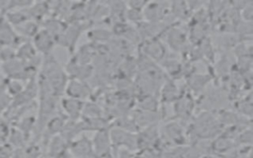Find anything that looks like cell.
<instances>
[{"mask_svg":"<svg viewBox=\"0 0 253 158\" xmlns=\"http://www.w3.org/2000/svg\"><path fill=\"white\" fill-rule=\"evenodd\" d=\"M221 127L218 118L209 112L202 113L193 123V130L200 139H209L221 133Z\"/></svg>","mask_w":253,"mask_h":158,"instance_id":"6da1fadb","label":"cell"},{"mask_svg":"<svg viewBox=\"0 0 253 158\" xmlns=\"http://www.w3.org/2000/svg\"><path fill=\"white\" fill-rule=\"evenodd\" d=\"M32 43L37 52H41L43 56L50 54V51L55 44L53 37L44 29L39 30V32L34 36Z\"/></svg>","mask_w":253,"mask_h":158,"instance_id":"3957f363","label":"cell"},{"mask_svg":"<svg viewBox=\"0 0 253 158\" xmlns=\"http://www.w3.org/2000/svg\"><path fill=\"white\" fill-rule=\"evenodd\" d=\"M24 39L21 38L14 27L8 22L4 13H0V47L16 48L22 43Z\"/></svg>","mask_w":253,"mask_h":158,"instance_id":"7a4b0ae2","label":"cell"},{"mask_svg":"<svg viewBox=\"0 0 253 158\" xmlns=\"http://www.w3.org/2000/svg\"><path fill=\"white\" fill-rule=\"evenodd\" d=\"M12 102V98L9 96V94L6 92L3 84L0 85V114L8 110Z\"/></svg>","mask_w":253,"mask_h":158,"instance_id":"ffe728a7","label":"cell"},{"mask_svg":"<svg viewBox=\"0 0 253 158\" xmlns=\"http://www.w3.org/2000/svg\"><path fill=\"white\" fill-rule=\"evenodd\" d=\"M64 124H65V120L63 119V118L60 116H55L50 118L46 121L45 126H46L47 132L50 135H56L57 133L61 132Z\"/></svg>","mask_w":253,"mask_h":158,"instance_id":"ac0fdd59","label":"cell"},{"mask_svg":"<svg viewBox=\"0 0 253 158\" xmlns=\"http://www.w3.org/2000/svg\"><path fill=\"white\" fill-rule=\"evenodd\" d=\"M68 141L60 134L53 135L48 145V155L53 158H62L67 152Z\"/></svg>","mask_w":253,"mask_h":158,"instance_id":"8fae6325","label":"cell"},{"mask_svg":"<svg viewBox=\"0 0 253 158\" xmlns=\"http://www.w3.org/2000/svg\"><path fill=\"white\" fill-rule=\"evenodd\" d=\"M1 65H2V61H1V59H0V68H1Z\"/></svg>","mask_w":253,"mask_h":158,"instance_id":"603a6c76","label":"cell"},{"mask_svg":"<svg viewBox=\"0 0 253 158\" xmlns=\"http://www.w3.org/2000/svg\"><path fill=\"white\" fill-rule=\"evenodd\" d=\"M201 158H218V157L212 154H205V155H202Z\"/></svg>","mask_w":253,"mask_h":158,"instance_id":"7402d4cb","label":"cell"},{"mask_svg":"<svg viewBox=\"0 0 253 158\" xmlns=\"http://www.w3.org/2000/svg\"><path fill=\"white\" fill-rule=\"evenodd\" d=\"M175 108L174 111L178 118L186 119L191 117V114L194 110V101L189 94L180 96L175 101Z\"/></svg>","mask_w":253,"mask_h":158,"instance_id":"30bf717a","label":"cell"},{"mask_svg":"<svg viewBox=\"0 0 253 158\" xmlns=\"http://www.w3.org/2000/svg\"><path fill=\"white\" fill-rule=\"evenodd\" d=\"M16 57L24 62H29L37 57V50L31 41L24 40L15 48Z\"/></svg>","mask_w":253,"mask_h":158,"instance_id":"5bb4252c","label":"cell"},{"mask_svg":"<svg viewBox=\"0 0 253 158\" xmlns=\"http://www.w3.org/2000/svg\"><path fill=\"white\" fill-rule=\"evenodd\" d=\"M162 100L165 102H174L180 97V91L172 81H167L161 90Z\"/></svg>","mask_w":253,"mask_h":158,"instance_id":"e0dca14e","label":"cell"},{"mask_svg":"<svg viewBox=\"0 0 253 158\" xmlns=\"http://www.w3.org/2000/svg\"><path fill=\"white\" fill-rule=\"evenodd\" d=\"M143 52L144 55L149 59L161 60L165 58L166 48L164 44L159 40V39H151L144 40L143 44Z\"/></svg>","mask_w":253,"mask_h":158,"instance_id":"ba28073f","label":"cell"},{"mask_svg":"<svg viewBox=\"0 0 253 158\" xmlns=\"http://www.w3.org/2000/svg\"><path fill=\"white\" fill-rule=\"evenodd\" d=\"M168 3L166 2H150L146 3L142 10V15L145 17L147 21L150 23H159L162 21L166 15L167 10L169 8H166V5Z\"/></svg>","mask_w":253,"mask_h":158,"instance_id":"5b68a950","label":"cell"},{"mask_svg":"<svg viewBox=\"0 0 253 158\" xmlns=\"http://www.w3.org/2000/svg\"><path fill=\"white\" fill-rule=\"evenodd\" d=\"M69 148L71 154L75 158H89L94 155L92 142L85 136H82L77 140L71 141Z\"/></svg>","mask_w":253,"mask_h":158,"instance_id":"52a82bcc","label":"cell"},{"mask_svg":"<svg viewBox=\"0 0 253 158\" xmlns=\"http://www.w3.org/2000/svg\"><path fill=\"white\" fill-rule=\"evenodd\" d=\"M64 90L68 94L69 98L79 101L87 98L90 94V88L78 79H72L68 84H66Z\"/></svg>","mask_w":253,"mask_h":158,"instance_id":"9c48e42d","label":"cell"},{"mask_svg":"<svg viewBox=\"0 0 253 158\" xmlns=\"http://www.w3.org/2000/svg\"><path fill=\"white\" fill-rule=\"evenodd\" d=\"M15 31L17 32V34L23 38L24 40H26L27 38H34V36L39 32L40 28L37 22L33 21V20H29L25 23H23L22 25L14 28Z\"/></svg>","mask_w":253,"mask_h":158,"instance_id":"2e32d148","label":"cell"},{"mask_svg":"<svg viewBox=\"0 0 253 158\" xmlns=\"http://www.w3.org/2000/svg\"><path fill=\"white\" fill-rule=\"evenodd\" d=\"M167 40L173 49L181 50L184 47L186 41L185 33L181 29L173 28L167 33Z\"/></svg>","mask_w":253,"mask_h":158,"instance_id":"9a60e30c","label":"cell"},{"mask_svg":"<svg viewBox=\"0 0 253 158\" xmlns=\"http://www.w3.org/2000/svg\"><path fill=\"white\" fill-rule=\"evenodd\" d=\"M109 133H110L111 142L117 146L124 145V146H126L128 149L137 147L136 136L123 128L112 129L111 132Z\"/></svg>","mask_w":253,"mask_h":158,"instance_id":"8992f818","label":"cell"},{"mask_svg":"<svg viewBox=\"0 0 253 158\" xmlns=\"http://www.w3.org/2000/svg\"><path fill=\"white\" fill-rule=\"evenodd\" d=\"M62 109L64 110L65 114L72 119L75 120L79 118L82 113L83 104L81 101L73 99V98H66L62 99L61 101Z\"/></svg>","mask_w":253,"mask_h":158,"instance_id":"4fadbf2b","label":"cell"},{"mask_svg":"<svg viewBox=\"0 0 253 158\" xmlns=\"http://www.w3.org/2000/svg\"><path fill=\"white\" fill-rule=\"evenodd\" d=\"M89 37L93 40L104 41V40H108L110 39V33L103 29H97L94 31H90Z\"/></svg>","mask_w":253,"mask_h":158,"instance_id":"44dd1931","label":"cell"},{"mask_svg":"<svg viewBox=\"0 0 253 158\" xmlns=\"http://www.w3.org/2000/svg\"><path fill=\"white\" fill-rule=\"evenodd\" d=\"M162 134H164L165 139L172 143L181 144L184 141L183 128L178 122L175 121H170L167 124H165L163 127Z\"/></svg>","mask_w":253,"mask_h":158,"instance_id":"7c38bea8","label":"cell"},{"mask_svg":"<svg viewBox=\"0 0 253 158\" xmlns=\"http://www.w3.org/2000/svg\"><path fill=\"white\" fill-rule=\"evenodd\" d=\"M93 150L94 156L97 157H106L110 154V150L112 147V142L110 138V133L107 129L97 131L96 135L94 136L93 142Z\"/></svg>","mask_w":253,"mask_h":158,"instance_id":"277c9868","label":"cell"},{"mask_svg":"<svg viewBox=\"0 0 253 158\" xmlns=\"http://www.w3.org/2000/svg\"><path fill=\"white\" fill-rule=\"evenodd\" d=\"M0 85H1V82H0Z\"/></svg>","mask_w":253,"mask_h":158,"instance_id":"cb8c5ba5","label":"cell"},{"mask_svg":"<svg viewBox=\"0 0 253 158\" xmlns=\"http://www.w3.org/2000/svg\"><path fill=\"white\" fill-rule=\"evenodd\" d=\"M190 79L191 83H189V85L191 84V88L197 92L201 91L210 81V77L205 74H196L191 76Z\"/></svg>","mask_w":253,"mask_h":158,"instance_id":"d6986e66","label":"cell"}]
</instances>
